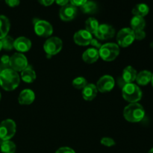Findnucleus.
Wrapping results in <instances>:
<instances>
[{"label":"nucleus","instance_id":"obj_10","mask_svg":"<svg viewBox=\"0 0 153 153\" xmlns=\"http://www.w3.org/2000/svg\"><path fill=\"white\" fill-rule=\"evenodd\" d=\"M115 85V81L111 76L105 75L100 78L97 84V88L98 91L101 93H108L114 89Z\"/></svg>","mask_w":153,"mask_h":153},{"label":"nucleus","instance_id":"obj_33","mask_svg":"<svg viewBox=\"0 0 153 153\" xmlns=\"http://www.w3.org/2000/svg\"><path fill=\"white\" fill-rule=\"evenodd\" d=\"M90 45H91L93 48H94V49H98V50L102 46V43H100V41H99L98 39H94V38L92 39V40H91V44Z\"/></svg>","mask_w":153,"mask_h":153},{"label":"nucleus","instance_id":"obj_36","mask_svg":"<svg viewBox=\"0 0 153 153\" xmlns=\"http://www.w3.org/2000/svg\"><path fill=\"white\" fill-rule=\"evenodd\" d=\"M39 3L41 4L42 5L44 6H49L53 4L55 0H38Z\"/></svg>","mask_w":153,"mask_h":153},{"label":"nucleus","instance_id":"obj_34","mask_svg":"<svg viewBox=\"0 0 153 153\" xmlns=\"http://www.w3.org/2000/svg\"><path fill=\"white\" fill-rule=\"evenodd\" d=\"M5 3L10 7H16L20 3V0H4Z\"/></svg>","mask_w":153,"mask_h":153},{"label":"nucleus","instance_id":"obj_28","mask_svg":"<svg viewBox=\"0 0 153 153\" xmlns=\"http://www.w3.org/2000/svg\"><path fill=\"white\" fill-rule=\"evenodd\" d=\"M72 85H73V88H75L76 89L81 90L83 89L88 85V82L85 78L82 77V76H79V77H76V79H73Z\"/></svg>","mask_w":153,"mask_h":153},{"label":"nucleus","instance_id":"obj_18","mask_svg":"<svg viewBox=\"0 0 153 153\" xmlns=\"http://www.w3.org/2000/svg\"><path fill=\"white\" fill-rule=\"evenodd\" d=\"M98 93L97 86L94 84H88L82 89V97L86 101H92L96 98Z\"/></svg>","mask_w":153,"mask_h":153},{"label":"nucleus","instance_id":"obj_2","mask_svg":"<svg viewBox=\"0 0 153 153\" xmlns=\"http://www.w3.org/2000/svg\"><path fill=\"white\" fill-rule=\"evenodd\" d=\"M123 117L130 123L140 122L145 117V110L139 103H130L124 108Z\"/></svg>","mask_w":153,"mask_h":153},{"label":"nucleus","instance_id":"obj_31","mask_svg":"<svg viewBox=\"0 0 153 153\" xmlns=\"http://www.w3.org/2000/svg\"><path fill=\"white\" fill-rule=\"evenodd\" d=\"M134 38L137 40H142L146 37V32L143 30L134 31Z\"/></svg>","mask_w":153,"mask_h":153},{"label":"nucleus","instance_id":"obj_1","mask_svg":"<svg viewBox=\"0 0 153 153\" xmlns=\"http://www.w3.org/2000/svg\"><path fill=\"white\" fill-rule=\"evenodd\" d=\"M20 83V77L17 72L10 68L1 70L0 73V86L6 91H14Z\"/></svg>","mask_w":153,"mask_h":153},{"label":"nucleus","instance_id":"obj_42","mask_svg":"<svg viewBox=\"0 0 153 153\" xmlns=\"http://www.w3.org/2000/svg\"><path fill=\"white\" fill-rule=\"evenodd\" d=\"M151 46H152V47L153 48V43H151Z\"/></svg>","mask_w":153,"mask_h":153},{"label":"nucleus","instance_id":"obj_5","mask_svg":"<svg viewBox=\"0 0 153 153\" xmlns=\"http://www.w3.org/2000/svg\"><path fill=\"white\" fill-rule=\"evenodd\" d=\"M16 131V123L11 119H6L0 123V140H9Z\"/></svg>","mask_w":153,"mask_h":153},{"label":"nucleus","instance_id":"obj_22","mask_svg":"<svg viewBox=\"0 0 153 153\" xmlns=\"http://www.w3.org/2000/svg\"><path fill=\"white\" fill-rule=\"evenodd\" d=\"M130 25H131V28L134 31H140V30L144 29L146 26V21L144 18L141 16H134L130 21Z\"/></svg>","mask_w":153,"mask_h":153},{"label":"nucleus","instance_id":"obj_13","mask_svg":"<svg viewBox=\"0 0 153 153\" xmlns=\"http://www.w3.org/2000/svg\"><path fill=\"white\" fill-rule=\"evenodd\" d=\"M92 39V34L85 29L79 30L77 32L75 33L73 36V40L75 43L82 46H87L91 44Z\"/></svg>","mask_w":153,"mask_h":153},{"label":"nucleus","instance_id":"obj_23","mask_svg":"<svg viewBox=\"0 0 153 153\" xmlns=\"http://www.w3.org/2000/svg\"><path fill=\"white\" fill-rule=\"evenodd\" d=\"M149 12V6L144 3H140V4H136L132 9V13L134 16H141V17H144L145 16H146Z\"/></svg>","mask_w":153,"mask_h":153},{"label":"nucleus","instance_id":"obj_6","mask_svg":"<svg viewBox=\"0 0 153 153\" xmlns=\"http://www.w3.org/2000/svg\"><path fill=\"white\" fill-rule=\"evenodd\" d=\"M62 40L57 37H49L43 44V49L48 58H51L59 53L62 49Z\"/></svg>","mask_w":153,"mask_h":153},{"label":"nucleus","instance_id":"obj_14","mask_svg":"<svg viewBox=\"0 0 153 153\" xmlns=\"http://www.w3.org/2000/svg\"><path fill=\"white\" fill-rule=\"evenodd\" d=\"M31 42L25 37H19L14 40V49L19 53H23L30 50Z\"/></svg>","mask_w":153,"mask_h":153},{"label":"nucleus","instance_id":"obj_37","mask_svg":"<svg viewBox=\"0 0 153 153\" xmlns=\"http://www.w3.org/2000/svg\"><path fill=\"white\" fill-rule=\"evenodd\" d=\"M55 1L58 5L61 6V7L70 3V0H55Z\"/></svg>","mask_w":153,"mask_h":153},{"label":"nucleus","instance_id":"obj_3","mask_svg":"<svg viewBox=\"0 0 153 153\" xmlns=\"http://www.w3.org/2000/svg\"><path fill=\"white\" fill-rule=\"evenodd\" d=\"M122 96L123 98L128 102H137L142 98V91L135 84H126L122 88Z\"/></svg>","mask_w":153,"mask_h":153},{"label":"nucleus","instance_id":"obj_16","mask_svg":"<svg viewBox=\"0 0 153 153\" xmlns=\"http://www.w3.org/2000/svg\"><path fill=\"white\" fill-rule=\"evenodd\" d=\"M100 58V54H99L98 49H96L94 48H89L87 50L84 52L82 54V60L87 64H94L97 62Z\"/></svg>","mask_w":153,"mask_h":153},{"label":"nucleus","instance_id":"obj_38","mask_svg":"<svg viewBox=\"0 0 153 153\" xmlns=\"http://www.w3.org/2000/svg\"><path fill=\"white\" fill-rule=\"evenodd\" d=\"M2 49V45H1V40H0V51Z\"/></svg>","mask_w":153,"mask_h":153},{"label":"nucleus","instance_id":"obj_25","mask_svg":"<svg viewBox=\"0 0 153 153\" xmlns=\"http://www.w3.org/2000/svg\"><path fill=\"white\" fill-rule=\"evenodd\" d=\"M100 24L98 20L94 17H90L85 22V30L91 34H95L98 29Z\"/></svg>","mask_w":153,"mask_h":153},{"label":"nucleus","instance_id":"obj_11","mask_svg":"<svg viewBox=\"0 0 153 153\" xmlns=\"http://www.w3.org/2000/svg\"><path fill=\"white\" fill-rule=\"evenodd\" d=\"M115 34V29L112 25L109 24H101L99 26L97 32L95 33V37L100 40H108L112 38Z\"/></svg>","mask_w":153,"mask_h":153},{"label":"nucleus","instance_id":"obj_15","mask_svg":"<svg viewBox=\"0 0 153 153\" xmlns=\"http://www.w3.org/2000/svg\"><path fill=\"white\" fill-rule=\"evenodd\" d=\"M35 100V94L31 89H25L20 92L18 97V102L22 105H28L34 102Z\"/></svg>","mask_w":153,"mask_h":153},{"label":"nucleus","instance_id":"obj_30","mask_svg":"<svg viewBox=\"0 0 153 153\" xmlns=\"http://www.w3.org/2000/svg\"><path fill=\"white\" fill-rule=\"evenodd\" d=\"M100 143L101 144H102L103 146H107V147H111V146H114L116 143H115L114 140L112 139L111 137H104L101 139L100 140Z\"/></svg>","mask_w":153,"mask_h":153},{"label":"nucleus","instance_id":"obj_24","mask_svg":"<svg viewBox=\"0 0 153 153\" xmlns=\"http://www.w3.org/2000/svg\"><path fill=\"white\" fill-rule=\"evenodd\" d=\"M0 150L2 153H15L16 150V144L10 140H0Z\"/></svg>","mask_w":153,"mask_h":153},{"label":"nucleus","instance_id":"obj_7","mask_svg":"<svg viewBox=\"0 0 153 153\" xmlns=\"http://www.w3.org/2000/svg\"><path fill=\"white\" fill-rule=\"evenodd\" d=\"M116 39L118 46L123 48L128 47L135 40L134 31L131 28H122L118 31Z\"/></svg>","mask_w":153,"mask_h":153},{"label":"nucleus","instance_id":"obj_19","mask_svg":"<svg viewBox=\"0 0 153 153\" xmlns=\"http://www.w3.org/2000/svg\"><path fill=\"white\" fill-rule=\"evenodd\" d=\"M36 77H37V75H36L35 71L31 65H28L22 71H21L20 78L25 83H32L36 79Z\"/></svg>","mask_w":153,"mask_h":153},{"label":"nucleus","instance_id":"obj_43","mask_svg":"<svg viewBox=\"0 0 153 153\" xmlns=\"http://www.w3.org/2000/svg\"><path fill=\"white\" fill-rule=\"evenodd\" d=\"M1 67H0V73H1Z\"/></svg>","mask_w":153,"mask_h":153},{"label":"nucleus","instance_id":"obj_9","mask_svg":"<svg viewBox=\"0 0 153 153\" xmlns=\"http://www.w3.org/2000/svg\"><path fill=\"white\" fill-rule=\"evenodd\" d=\"M28 65L27 58L22 53H14L10 57V68L16 72H21Z\"/></svg>","mask_w":153,"mask_h":153},{"label":"nucleus","instance_id":"obj_27","mask_svg":"<svg viewBox=\"0 0 153 153\" xmlns=\"http://www.w3.org/2000/svg\"><path fill=\"white\" fill-rule=\"evenodd\" d=\"M2 49L6 51H10L14 49V39L10 36L7 35L1 40Z\"/></svg>","mask_w":153,"mask_h":153},{"label":"nucleus","instance_id":"obj_40","mask_svg":"<svg viewBox=\"0 0 153 153\" xmlns=\"http://www.w3.org/2000/svg\"><path fill=\"white\" fill-rule=\"evenodd\" d=\"M148 153H153V148H152V149L149 151V152Z\"/></svg>","mask_w":153,"mask_h":153},{"label":"nucleus","instance_id":"obj_39","mask_svg":"<svg viewBox=\"0 0 153 153\" xmlns=\"http://www.w3.org/2000/svg\"><path fill=\"white\" fill-rule=\"evenodd\" d=\"M151 83H152V88H153V73H152V79H151Z\"/></svg>","mask_w":153,"mask_h":153},{"label":"nucleus","instance_id":"obj_32","mask_svg":"<svg viewBox=\"0 0 153 153\" xmlns=\"http://www.w3.org/2000/svg\"><path fill=\"white\" fill-rule=\"evenodd\" d=\"M55 153H76L72 148L67 147V146H63V147L59 148Z\"/></svg>","mask_w":153,"mask_h":153},{"label":"nucleus","instance_id":"obj_26","mask_svg":"<svg viewBox=\"0 0 153 153\" xmlns=\"http://www.w3.org/2000/svg\"><path fill=\"white\" fill-rule=\"evenodd\" d=\"M81 10L83 13H88V14H93L95 13L97 10V4L94 1H88L81 6Z\"/></svg>","mask_w":153,"mask_h":153},{"label":"nucleus","instance_id":"obj_12","mask_svg":"<svg viewBox=\"0 0 153 153\" xmlns=\"http://www.w3.org/2000/svg\"><path fill=\"white\" fill-rule=\"evenodd\" d=\"M76 15H77V8H76V6L73 5L70 3L63 6L60 9V18L65 22L73 20V19H75Z\"/></svg>","mask_w":153,"mask_h":153},{"label":"nucleus","instance_id":"obj_35","mask_svg":"<svg viewBox=\"0 0 153 153\" xmlns=\"http://www.w3.org/2000/svg\"><path fill=\"white\" fill-rule=\"evenodd\" d=\"M87 1H88V0H70V4L76 6V7H81V6L83 5Z\"/></svg>","mask_w":153,"mask_h":153},{"label":"nucleus","instance_id":"obj_21","mask_svg":"<svg viewBox=\"0 0 153 153\" xmlns=\"http://www.w3.org/2000/svg\"><path fill=\"white\" fill-rule=\"evenodd\" d=\"M152 76V73L150 71H149V70H142L140 73H137L135 80L139 85L145 86V85H147L151 82Z\"/></svg>","mask_w":153,"mask_h":153},{"label":"nucleus","instance_id":"obj_17","mask_svg":"<svg viewBox=\"0 0 153 153\" xmlns=\"http://www.w3.org/2000/svg\"><path fill=\"white\" fill-rule=\"evenodd\" d=\"M137 74V71L134 67L131 66H128L123 70L122 76L120 78L125 84L133 83L135 81Z\"/></svg>","mask_w":153,"mask_h":153},{"label":"nucleus","instance_id":"obj_29","mask_svg":"<svg viewBox=\"0 0 153 153\" xmlns=\"http://www.w3.org/2000/svg\"><path fill=\"white\" fill-rule=\"evenodd\" d=\"M0 67L1 70L6 68H10V57L7 55H4L0 59Z\"/></svg>","mask_w":153,"mask_h":153},{"label":"nucleus","instance_id":"obj_41","mask_svg":"<svg viewBox=\"0 0 153 153\" xmlns=\"http://www.w3.org/2000/svg\"><path fill=\"white\" fill-rule=\"evenodd\" d=\"M1 93H0V100H1Z\"/></svg>","mask_w":153,"mask_h":153},{"label":"nucleus","instance_id":"obj_8","mask_svg":"<svg viewBox=\"0 0 153 153\" xmlns=\"http://www.w3.org/2000/svg\"><path fill=\"white\" fill-rule=\"evenodd\" d=\"M34 30L37 36L49 37L53 33V27L49 22L43 19H34Z\"/></svg>","mask_w":153,"mask_h":153},{"label":"nucleus","instance_id":"obj_20","mask_svg":"<svg viewBox=\"0 0 153 153\" xmlns=\"http://www.w3.org/2000/svg\"><path fill=\"white\" fill-rule=\"evenodd\" d=\"M10 28V22L4 15H0V40L7 35Z\"/></svg>","mask_w":153,"mask_h":153},{"label":"nucleus","instance_id":"obj_4","mask_svg":"<svg viewBox=\"0 0 153 153\" xmlns=\"http://www.w3.org/2000/svg\"><path fill=\"white\" fill-rule=\"evenodd\" d=\"M100 57L105 61H112L116 59L120 54V46L114 43L102 45L99 49Z\"/></svg>","mask_w":153,"mask_h":153}]
</instances>
